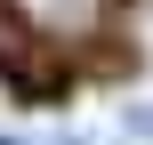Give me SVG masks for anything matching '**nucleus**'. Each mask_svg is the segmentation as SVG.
<instances>
[{
    "label": "nucleus",
    "mask_w": 153,
    "mask_h": 145,
    "mask_svg": "<svg viewBox=\"0 0 153 145\" xmlns=\"http://www.w3.org/2000/svg\"><path fill=\"white\" fill-rule=\"evenodd\" d=\"M0 16L16 24V40H40V48H97L121 16V0H0Z\"/></svg>",
    "instance_id": "f257e3e1"
},
{
    "label": "nucleus",
    "mask_w": 153,
    "mask_h": 145,
    "mask_svg": "<svg viewBox=\"0 0 153 145\" xmlns=\"http://www.w3.org/2000/svg\"><path fill=\"white\" fill-rule=\"evenodd\" d=\"M121 137H137V145H153V105H129V113H121Z\"/></svg>",
    "instance_id": "f03ea898"
},
{
    "label": "nucleus",
    "mask_w": 153,
    "mask_h": 145,
    "mask_svg": "<svg viewBox=\"0 0 153 145\" xmlns=\"http://www.w3.org/2000/svg\"><path fill=\"white\" fill-rule=\"evenodd\" d=\"M0 145H32V137H0Z\"/></svg>",
    "instance_id": "7ed1b4c3"
}]
</instances>
